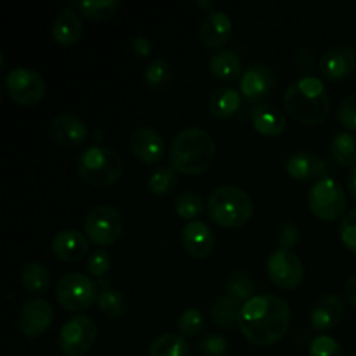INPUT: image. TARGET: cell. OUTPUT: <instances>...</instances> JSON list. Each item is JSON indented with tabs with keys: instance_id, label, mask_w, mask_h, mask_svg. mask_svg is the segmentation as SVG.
<instances>
[{
	"instance_id": "obj_1",
	"label": "cell",
	"mask_w": 356,
	"mask_h": 356,
	"mask_svg": "<svg viewBox=\"0 0 356 356\" xmlns=\"http://www.w3.org/2000/svg\"><path fill=\"white\" fill-rule=\"evenodd\" d=\"M291 306L280 296H254L243 302L238 316V330L257 348L273 346L284 339L291 327Z\"/></svg>"
},
{
	"instance_id": "obj_2",
	"label": "cell",
	"mask_w": 356,
	"mask_h": 356,
	"mask_svg": "<svg viewBox=\"0 0 356 356\" xmlns=\"http://www.w3.org/2000/svg\"><path fill=\"white\" fill-rule=\"evenodd\" d=\"M169 163L184 176H200L211 169L216 159V141L209 131L186 127L170 139Z\"/></svg>"
},
{
	"instance_id": "obj_3",
	"label": "cell",
	"mask_w": 356,
	"mask_h": 356,
	"mask_svg": "<svg viewBox=\"0 0 356 356\" xmlns=\"http://www.w3.org/2000/svg\"><path fill=\"white\" fill-rule=\"evenodd\" d=\"M330 94L318 76H301L284 92V110L305 125H318L330 113Z\"/></svg>"
},
{
	"instance_id": "obj_4",
	"label": "cell",
	"mask_w": 356,
	"mask_h": 356,
	"mask_svg": "<svg viewBox=\"0 0 356 356\" xmlns=\"http://www.w3.org/2000/svg\"><path fill=\"white\" fill-rule=\"evenodd\" d=\"M207 214L212 222L222 228H242L252 219L254 202L243 188L225 184L209 197Z\"/></svg>"
},
{
	"instance_id": "obj_5",
	"label": "cell",
	"mask_w": 356,
	"mask_h": 356,
	"mask_svg": "<svg viewBox=\"0 0 356 356\" xmlns=\"http://www.w3.org/2000/svg\"><path fill=\"white\" fill-rule=\"evenodd\" d=\"M76 170L83 183L106 188L120 181L124 174V160L115 149L106 146H90L79 156Z\"/></svg>"
},
{
	"instance_id": "obj_6",
	"label": "cell",
	"mask_w": 356,
	"mask_h": 356,
	"mask_svg": "<svg viewBox=\"0 0 356 356\" xmlns=\"http://www.w3.org/2000/svg\"><path fill=\"white\" fill-rule=\"evenodd\" d=\"M99 289L92 278L83 273H66L56 284V299L70 313H83L99 299Z\"/></svg>"
},
{
	"instance_id": "obj_7",
	"label": "cell",
	"mask_w": 356,
	"mask_h": 356,
	"mask_svg": "<svg viewBox=\"0 0 356 356\" xmlns=\"http://www.w3.org/2000/svg\"><path fill=\"white\" fill-rule=\"evenodd\" d=\"M348 205L346 190L334 177H322L308 191V207L322 221H336Z\"/></svg>"
},
{
	"instance_id": "obj_8",
	"label": "cell",
	"mask_w": 356,
	"mask_h": 356,
	"mask_svg": "<svg viewBox=\"0 0 356 356\" xmlns=\"http://www.w3.org/2000/svg\"><path fill=\"white\" fill-rule=\"evenodd\" d=\"M124 228V216L111 205H96L87 212L83 221V232L87 238L97 247L113 245L122 236Z\"/></svg>"
},
{
	"instance_id": "obj_9",
	"label": "cell",
	"mask_w": 356,
	"mask_h": 356,
	"mask_svg": "<svg viewBox=\"0 0 356 356\" xmlns=\"http://www.w3.org/2000/svg\"><path fill=\"white\" fill-rule=\"evenodd\" d=\"M97 334L99 329L90 316L76 315L61 327L58 346L65 356H83L94 348Z\"/></svg>"
},
{
	"instance_id": "obj_10",
	"label": "cell",
	"mask_w": 356,
	"mask_h": 356,
	"mask_svg": "<svg viewBox=\"0 0 356 356\" xmlns=\"http://www.w3.org/2000/svg\"><path fill=\"white\" fill-rule=\"evenodd\" d=\"M7 94L21 106H35L45 96V80L38 72L24 66L13 68L3 79Z\"/></svg>"
},
{
	"instance_id": "obj_11",
	"label": "cell",
	"mask_w": 356,
	"mask_h": 356,
	"mask_svg": "<svg viewBox=\"0 0 356 356\" xmlns=\"http://www.w3.org/2000/svg\"><path fill=\"white\" fill-rule=\"evenodd\" d=\"M270 280L284 291H294L305 278V266L298 254L291 249H277L266 261Z\"/></svg>"
},
{
	"instance_id": "obj_12",
	"label": "cell",
	"mask_w": 356,
	"mask_h": 356,
	"mask_svg": "<svg viewBox=\"0 0 356 356\" xmlns=\"http://www.w3.org/2000/svg\"><path fill=\"white\" fill-rule=\"evenodd\" d=\"M17 329L28 339H37L51 329L54 322V306L42 298H31L17 312Z\"/></svg>"
},
{
	"instance_id": "obj_13",
	"label": "cell",
	"mask_w": 356,
	"mask_h": 356,
	"mask_svg": "<svg viewBox=\"0 0 356 356\" xmlns=\"http://www.w3.org/2000/svg\"><path fill=\"white\" fill-rule=\"evenodd\" d=\"M277 86V76L275 72L268 65H252L243 70V75L240 79V94L245 97L249 103L263 104L270 97V94Z\"/></svg>"
},
{
	"instance_id": "obj_14",
	"label": "cell",
	"mask_w": 356,
	"mask_h": 356,
	"mask_svg": "<svg viewBox=\"0 0 356 356\" xmlns=\"http://www.w3.org/2000/svg\"><path fill=\"white\" fill-rule=\"evenodd\" d=\"M129 148L136 159L148 165L159 163L169 152L163 136L149 125H141L132 131L131 138H129Z\"/></svg>"
},
{
	"instance_id": "obj_15",
	"label": "cell",
	"mask_w": 356,
	"mask_h": 356,
	"mask_svg": "<svg viewBox=\"0 0 356 356\" xmlns=\"http://www.w3.org/2000/svg\"><path fill=\"white\" fill-rule=\"evenodd\" d=\"M318 72L330 82L344 80L356 72V49L351 45H334L318 59Z\"/></svg>"
},
{
	"instance_id": "obj_16",
	"label": "cell",
	"mask_w": 356,
	"mask_h": 356,
	"mask_svg": "<svg viewBox=\"0 0 356 356\" xmlns=\"http://www.w3.org/2000/svg\"><path fill=\"white\" fill-rule=\"evenodd\" d=\"M181 245L188 256L195 259H207L216 245V235L204 221H190L181 229Z\"/></svg>"
},
{
	"instance_id": "obj_17",
	"label": "cell",
	"mask_w": 356,
	"mask_h": 356,
	"mask_svg": "<svg viewBox=\"0 0 356 356\" xmlns=\"http://www.w3.org/2000/svg\"><path fill=\"white\" fill-rule=\"evenodd\" d=\"M233 33V21L222 10H211L198 26V38L207 49L218 51L229 42Z\"/></svg>"
},
{
	"instance_id": "obj_18",
	"label": "cell",
	"mask_w": 356,
	"mask_h": 356,
	"mask_svg": "<svg viewBox=\"0 0 356 356\" xmlns=\"http://www.w3.org/2000/svg\"><path fill=\"white\" fill-rule=\"evenodd\" d=\"M49 134L58 145L65 146V148H76L87 141L89 129L75 115L61 113L51 120Z\"/></svg>"
},
{
	"instance_id": "obj_19",
	"label": "cell",
	"mask_w": 356,
	"mask_h": 356,
	"mask_svg": "<svg viewBox=\"0 0 356 356\" xmlns=\"http://www.w3.org/2000/svg\"><path fill=\"white\" fill-rule=\"evenodd\" d=\"M52 252L63 263H79L89 252V238L79 229H63L52 238Z\"/></svg>"
},
{
	"instance_id": "obj_20",
	"label": "cell",
	"mask_w": 356,
	"mask_h": 356,
	"mask_svg": "<svg viewBox=\"0 0 356 356\" xmlns=\"http://www.w3.org/2000/svg\"><path fill=\"white\" fill-rule=\"evenodd\" d=\"M344 316V302L336 294H325L316 299L309 312V322L316 332H327L341 323Z\"/></svg>"
},
{
	"instance_id": "obj_21",
	"label": "cell",
	"mask_w": 356,
	"mask_h": 356,
	"mask_svg": "<svg viewBox=\"0 0 356 356\" xmlns=\"http://www.w3.org/2000/svg\"><path fill=\"white\" fill-rule=\"evenodd\" d=\"M249 117L254 129H256L261 136H266V138H277V136H280L282 132L285 131V127H287V118H285L284 111L270 103L252 106Z\"/></svg>"
},
{
	"instance_id": "obj_22",
	"label": "cell",
	"mask_w": 356,
	"mask_h": 356,
	"mask_svg": "<svg viewBox=\"0 0 356 356\" xmlns=\"http://www.w3.org/2000/svg\"><path fill=\"white\" fill-rule=\"evenodd\" d=\"M83 21L72 7L63 9L52 21V38L59 45H73L82 38Z\"/></svg>"
},
{
	"instance_id": "obj_23",
	"label": "cell",
	"mask_w": 356,
	"mask_h": 356,
	"mask_svg": "<svg viewBox=\"0 0 356 356\" xmlns=\"http://www.w3.org/2000/svg\"><path fill=\"white\" fill-rule=\"evenodd\" d=\"M242 104V94L236 87L225 83V86L216 87L207 99V108L212 117L219 120H226L236 115Z\"/></svg>"
},
{
	"instance_id": "obj_24",
	"label": "cell",
	"mask_w": 356,
	"mask_h": 356,
	"mask_svg": "<svg viewBox=\"0 0 356 356\" xmlns=\"http://www.w3.org/2000/svg\"><path fill=\"white\" fill-rule=\"evenodd\" d=\"M285 170L289 176L301 183L318 179L323 172V160L318 159L312 152H296L292 153L285 163ZM322 179V177H320Z\"/></svg>"
},
{
	"instance_id": "obj_25",
	"label": "cell",
	"mask_w": 356,
	"mask_h": 356,
	"mask_svg": "<svg viewBox=\"0 0 356 356\" xmlns=\"http://www.w3.org/2000/svg\"><path fill=\"white\" fill-rule=\"evenodd\" d=\"M209 70L221 82H235L236 79H242L243 75L242 59L233 51L216 52L209 59Z\"/></svg>"
},
{
	"instance_id": "obj_26",
	"label": "cell",
	"mask_w": 356,
	"mask_h": 356,
	"mask_svg": "<svg viewBox=\"0 0 356 356\" xmlns=\"http://www.w3.org/2000/svg\"><path fill=\"white\" fill-rule=\"evenodd\" d=\"M174 82V70L172 65L167 58H155L149 61L145 72V83L152 92L163 94L170 89Z\"/></svg>"
},
{
	"instance_id": "obj_27",
	"label": "cell",
	"mask_w": 356,
	"mask_h": 356,
	"mask_svg": "<svg viewBox=\"0 0 356 356\" xmlns=\"http://www.w3.org/2000/svg\"><path fill=\"white\" fill-rule=\"evenodd\" d=\"M243 302L236 299L232 294H222L218 301L212 305L211 308V318L212 323L218 327H225V329H232L233 325H238L240 309H242Z\"/></svg>"
},
{
	"instance_id": "obj_28",
	"label": "cell",
	"mask_w": 356,
	"mask_h": 356,
	"mask_svg": "<svg viewBox=\"0 0 356 356\" xmlns=\"http://www.w3.org/2000/svg\"><path fill=\"white\" fill-rule=\"evenodd\" d=\"M21 284L30 294H45L52 284L51 271L44 264L31 261V263L24 264L23 270H21Z\"/></svg>"
},
{
	"instance_id": "obj_29",
	"label": "cell",
	"mask_w": 356,
	"mask_h": 356,
	"mask_svg": "<svg viewBox=\"0 0 356 356\" xmlns=\"http://www.w3.org/2000/svg\"><path fill=\"white\" fill-rule=\"evenodd\" d=\"M190 344L181 334H160L149 344V356H190Z\"/></svg>"
},
{
	"instance_id": "obj_30",
	"label": "cell",
	"mask_w": 356,
	"mask_h": 356,
	"mask_svg": "<svg viewBox=\"0 0 356 356\" xmlns=\"http://www.w3.org/2000/svg\"><path fill=\"white\" fill-rule=\"evenodd\" d=\"M73 6L79 9V14L92 21H108L118 13L122 7V0H83L75 2Z\"/></svg>"
},
{
	"instance_id": "obj_31",
	"label": "cell",
	"mask_w": 356,
	"mask_h": 356,
	"mask_svg": "<svg viewBox=\"0 0 356 356\" xmlns=\"http://www.w3.org/2000/svg\"><path fill=\"white\" fill-rule=\"evenodd\" d=\"M330 153L339 165L353 169L356 165V136L351 132H337L330 143Z\"/></svg>"
},
{
	"instance_id": "obj_32",
	"label": "cell",
	"mask_w": 356,
	"mask_h": 356,
	"mask_svg": "<svg viewBox=\"0 0 356 356\" xmlns=\"http://www.w3.org/2000/svg\"><path fill=\"white\" fill-rule=\"evenodd\" d=\"M174 209H176V214L181 219L190 222L197 221V218H200L207 211V205H205L204 198L197 191H183L174 200Z\"/></svg>"
},
{
	"instance_id": "obj_33",
	"label": "cell",
	"mask_w": 356,
	"mask_h": 356,
	"mask_svg": "<svg viewBox=\"0 0 356 356\" xmlns=\"http://www.w3.org/2000/svg\"><path fill=\"white\" fill-rule=\"evenodd\" d=\"M97 308L108 320H120L127 313V299L117 289H104L97 299Z\"/></svg>"
},
{
	"instance_id": "obj_34",
	"label": "cell",
	"mask_w": 356,
	"mask_h": 356,
	"mask_svg": "<svg viewBox=\"0 0 356 356\" xmlns=\"http://www.w3.org/2000/svg\"><path fill=\"white\" fill-rule=\"evenodd\" d=\"M149 191L156 197H167L177 186V170L172 167H159L148 177Z\"/></svg>"
},
{
	"instance_id": "obj_35",
	"label": "cell",
	"mask_w": 356,
	"mask_h": 356,
	"mask_svg": "<svg viewBox=\"0 0 356 356\" xmlns=\"http://www.w3.org/2000/svg\"><path fill=\"white\" fill-rule=\"evenodd\" d=\"M226 292L235 296V298L240 299L242 302H247L249 299L254 298L256 284H254L252 278H250L249 275L238 271V273H233L232 277L226 280Z\"/></svg>"
},
{
	"instance_id": "obj_36",
	"label": "cell",
	"mask_w": 356,
	"mask_h": 356,
	"mask_svg": "<svg viewBox=\"0 0 356 356\" xmlns=\"http://www.w3.org/2000/svg\"><path fill=\"white\" fill-rule=\"evenodd\" d=\"M205 329V316L200 309L190 308L181 313L177 320V330L183 337H195L204 332Z\"/></svg>"
},
{
	"instance_id": "obj_37",
	"label": "cell",
	"mask_w": 356,
	"mask_h": 356,
	"mask_svg": "<svg viewBox=\"0 0 356 356\" xmlns=\"http://www.w3.org/2000/svg\"><path fill=\"white\" fill-rule=\"evenodd\" d=\"M111 264H113V261H111L110 252L104 250L103 247L92 250V252L89 254V257H87V271H89L94 278L106 277L111 270Z\"/></svg>"
},
{
	"instance_id": "obj_38",
	"label": "cell",
	"mask_w": 356,
	"mask_h": 356,
	"mask_svg": "<svg viewBox=\"0 0 356 356\" xmlns=\"http://www.w3.org/2000/svg\"><path fill=\"white\" fill-rule=\"evenodd\" d=\"M309 356H346L343 344L330 336H316L309 344Z\"/></svg>"
},
{
	"instance_id": "obj_39",
	"label": "cell",
	"mask_w": 356,
	"mask_h": 356,
	"mask_svg": "<svg viewBox=\"0 0 356 356\" xmlns=\"http://www.w3.org/2000/svg\"><path fill=\"white\" fill-rule=\"evenodd\" d=\"M197 348L204 356H225L228 353V341L219 334H207L198 341Z\"/></svg>"
},
{
	"instance_id": "obj_40",
	"label": "cell",
	"mask_w": 356,
	"mask_h": 356,
	"mask_svg": "<svg viewBox=\"0 0 356 356\" xmlns=\"http://www.w3.org/2000/svg\"><path fill=\"white\" fill-rule=\"evenodd\" d=\"M339 236L344 247L350 252L356 254V207L351 209L348 214H344L343 221L339 225Z\"/></svg>"
},
{
	"instance_id": "obj_41",
	"label": "cell",
	"mask_w": 356,
	"mask_h": 356,
	"mask_svg": "<svg viewBox=\"0 0 356 356\" xmlns=\"http://www.w3.org/2000/svg\"><path fill=\"white\" fill-rule=\"evenodd\" d=\"M337 118H339L343 127L356 132V94H350V96L341 101Z\"/></svg>"
},
{
	"instance_id": "obj_42",
	"label": "cell",
	"mask_w": 356,
	"mask_h": 356,
	"mask_svg": "<svg viewBox=\"0 0 356 356\" xmlns=\"http://www.w3.org/2000/svg\"><path fill=\"white\" fill-rule=\"evenodd\" d=\"M292 63H294L296 72L301 73L302 76H309V73L315 70V65H316L315 51L309 47L298 49L294 54V58H292Z\"/></svg>"
},
{
	"instance_id": "obj_43",
	"label": "cell",
	"mask_w": 356,
	"mask_h": 356,
	"mask_svg": "<svg viewBox=\"0 0 356 356\" xmlns=\"http://www.w3.org/2000/svg\"><path fill=\"white\" fill-rule=\"evenodd\" d=\"M278 249H291L299 242V228L296 222L284 221L277 229Z\"/></svg>"
},
{
	"instance_id": "obj_44",
	"label": "cell",
	"mask_w": 356,
	"mask_h": 356,
	"mask_svg": "<svg viewBox=\"0 0 356 356\" xmlns=\"http://www.w3.org/2000/svg\"><path fill=\"white\" fill-rule=\"evenodd\" d=\"M131 51L134 52V56H138V58H148L153 52V45L152 42H149V38L139 35V37H134L131 40Z\"/></svg>"
},
{
	"instance_id": "obj_45",
	"label": "cell",
	"mask_w": 356,
	"mask_h": 356,
	"mask_svg": "<svg viewBox=\"0 0 356 356\" xmlns=\"http://www.w3.org/2000/svg\"><path fill=\"white\" fill-rule=\"evenodd\" d=\"M344 296H346L348 302L356 309V273L344 285Z\"/></svg>"
},
{
	"instance_id": "obj_46",
	"label": "cell",
	"mask_w": 356,
	"mask_h": 356,
	"mask_svg": "<svg viewBox=\"0 0 356 356\" xmlns=\"http://www.w3.org/2000/svg\"><path fill=\"white\" fill-rule=\"evenodd\" d=\"M348 191L356 200V165L348 172Z\"/></svg>"
},
{
	"instance_id": "obj_47",
	"label": "cell",
	"mask_w": 356,
	"mask_h": 356,
	"mask_svg": "<svg viewBox=\"0 0 356 356\" xmlns=\"http://www.w3.org/2000/svg\"><path fill=\"white\" fill-rule=\"evenodd\" d=\"M198 6H200V7H209V9H211V7H212V6H214V3H212V2H209V3H204V2H198Z\"/></svg>"
}]
</instances>
